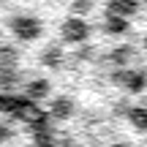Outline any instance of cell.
<instances>
[{
	"mask_svg": "<svg viewBox=\"0 0 147 147\" xmlns=\"http://www.w3.org/2000/svg\"><path fill=\"white\" fill-rule=\"evenodd\" d=\"M0 147H52L47 115L22 98H0Z\"/></svg>",
	"mask_w": 147,
	"mask_h": 147,
	"instance_id": "6da1fadb",
	"label": "cell"
},
{
	"mask_svg": "<svg viewBox=\"0 0 147 147\" xmlns=\"http://www.w3.org/2000/svg\"><path fill=\"white\" fill-rule=\"evenodd\" d=\"M128 120H131L136 128L144 131V128H147V109H144V106H134V109L128 112Z\"/></svg>",
	"mask_w": 147,
	"mask_h": 147,
	"instance_id": "7a4b0ae2",
	"label": "cell"
},
{
	"mask_svg": "<svg viewBox=\"0 0 147 147\" xmlns=\"http://www.w3.org/2000/svg\"><path fill=\"white\" fill-rule=\"evenodd\" d=\"M144 47H147V38H144Z\"/></svg>",
	"mask_w": 147,
	"mask_h": 147,
	"instance_id": "3957f363",
	"label": "cell"
}]
</instances>
